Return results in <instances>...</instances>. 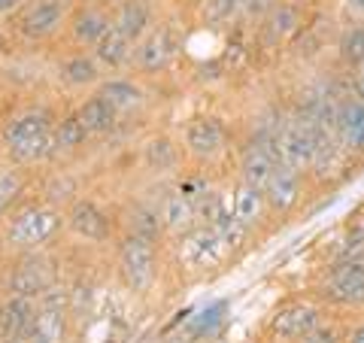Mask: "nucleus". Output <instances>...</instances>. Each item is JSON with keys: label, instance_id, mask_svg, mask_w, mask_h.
I'll list each match as a JSON object with an SVG mask.
<instances>
[{"label": "nucleus", "instance_id": "4c0bfd02", "mask_svg": "<svg viewBox=\"0 0 364 343\" xmlns=\"http://www.w3.org/2000/svg\"><path fill=\"white\" fill-rule=\"evenodd\" d=\"M6 43H9V33L0 28V58H4V52H6Z\"/></svg>", "mask_w": 364, "mask_h": 343}, {"label": "nucleus", "instance_id": "6e6552de", "mask_svg": "<svg viewBox=\"0 0 364 343\" xmlns=\"http://www.w3.org/2000/svg\"><path fill=\"white\" fill-rule=\"evenodd\" d=\"M116 268L124 289L146 295L158 280V240L124 231L116 249Z\"/></svg>", "mask_w": 364, "mask_h": 343}, {"label": "nucleus", "instance_id": "2f4dec72", "mask_svg": "<svg viewBox=\"0 0 364 343\" xmlns=\"http://www.w3.org/2000/svg\"><path fill=\"white\" fill-rule=\"evenodd\" d=\"M343 340H346L343 313H325L298 343H343Z\"/></svg>", "mask_w": 364, "mask_h": 343}, {"label": "nucleus", "instance_id": "7ed1b4c3", "mask_svg": "<svg viewBox=\"0 0 364 343\" xmlns=\"http://www.w3.org/2000/svg\"><path fill=\"white\" fill-rule=\"evenodd\" d=\"M176 268L188 277H213L228 261H234V246L215 222H198L191 231L173 240Z\"/></svg>", "mask_w": 364, "mask_h": 343}, {"label": "nucleus", "instance_id": "393cba45", "mask_svg": "<svg viewBox=\"0 0 364 343\" xmlns=\"http://www.w3.org/2000/svg\"><path fill=\"white\" fill-rule=\"evenodd\" d=\"M76 112H79V119L85 122V128L91 131V137H95V140H100V137H109V134L122 125L119 110L112 107L109 100L100 95V91H91V95H85V97L76 104Z\"/></svg>", "mask_w": 364, "mask_h": 343}, {"label": "nucleus", "instance_id": "aec40b11", "mask_svg": "<svg viewBox=\"0 0 364 343\" xmlns=\"http://www.w3.org/2000/svg\"><path fill=\"white\" fill-rule=\"evenodd\" d=\"M334 134L340 146L352 155L364 162V100L355 95V91H349L337 100L334 107Z\"/></svg>", "mask_w": 364, "mask_h": 343}, {"label": "nucleus", "instance_id": "dca6fc26", "mask_svg": "<svg viewBox=\"0 0 364 343\" xmlns=\"http://www.w3.org/2000/svg\"><path fill=\"white\" fill-rule=\"evenodd\" d=\"M55 76H58V83L73 91V95H91V91H97L100 83L107 79V70L100 67V61L95 58V52L91 49H73L61 55L58 67H55Z\"/></svg>", "mask_w": 364, "mask_h": 343}, {"label": "nucleus", "instance_id": "f03ea898", "mask_svg": "<svg viewBox=\"0 0 364 343\" xmlns=\"http://www.w3.org/2000/svg\"><path fill=\"white\" fill-rule=\"evenodd\" d=\"M67 228L64 210L49 201H33L9 210L0 225V246L13 255L46 253Z\"/></svg>", "mask_w": 364, "mask_h": 343}, {"label": "nucleus", "instance_id": "7c9ffc66", "mask_svg": "<svg viewBox=\"0 0 364 343\" xmlns=\"http://www.w3.org/2000/svg\"><path fill=\"white\" fill-rule=\"evenodd\" d=\"M28 186V176H25V167L18 164H6L0 167V219L13 210V204L25 194Z\"/></svg>", "mask_w": 364, "mask_h": 343}, {"label": "nucleus", "instance_id": "4be33fe9", "mask_svg": "<svg viewBox=\"0 0 364 343\" xmlns=\"http://www.w3.org/2000/svg\"><path fill=\"white\" fill-rule=\"evenodd\" d=\"M161 16H158L155 0H116V6H112V25H116L134 46L152 31V25Z\"/></svg>", "mask_w": 364, "mask_h": 343}, {"label": "nucleus", "instance_id": "20e7f679", "mask_svg": "<svg viewBox=\"0 0 364 343\" xmlns=\"http://www.w3.org/2000/svg\"><path fill=\"white\" fill-rule=\"evenodd\" d=\"M306 295L331 313H364V273L346 265V261H325L313 277Z\"/></svg>", "mask_w": 364, "mask_h": 343}, {"label": "nucleus", "instance_id": "a211bd4d", "mask_svg": "<svg viewBox=\"0 0 364 343\" xmlns=\"http://www.w3.org/2000/svg\"><path fill=\"white\" fill-rule=\"evenodd\" d=\"M228 210H231L234 222L246 228L249 234H258L273 222L270 216V207H267V198H264V189L258 186H249V182H240L237 179L231 191H228Z\"/></svg>", "mask_w": 364, "mask_h": 343}, {"label": "nucleus", "instance_id": "2eb2a0df", "mask_svg": "<svg viewBox=\"0 0 364 343\" xmlns=\"http://www.w3.org/2000/svg\"><path fill=\"white\" fill-rule=\"evenodd\" d=\"M112 6L116 0H79L67 25V37L76 49H95L100 43L112 25Z\"/></svg>", "mask_w": 364, "mask_h": 343}, {"label": "nucleus", "instance_id": "cd10ccee", "mask_svg": "<svg viewBox=\"0 0 364 343\" xmlns=\"http://www.w3.org/2000/svg\"><path fill=\"white\" fill-rule=\"evenodd\" d=\"M91 52H95V58L100 61V67H104L107 73L128 70L131 61H134V43L124 37L116 25H109V31L100 37V43Z\"/></svg>", "mask_w": 364, "mask_h": 343}, {"label": "nucleus", "instance_id": "4468645a", "mask_svg": "<svg viewBox=\"0 0 364 343\" xmlns=\"http://www.w3.org/2000/svg\"><path fill=\"white\" fill-rule=\"evenodd\" d=\"M64 219H67V231L76 234L82 243L104 246L116 237V219L91 198H76L70 207H64Z\"/></svg>", "mask_w": 364, "mask_h": 343}, {"label": "nucleus", "instance_id": "6ab92c4d", "mask_svg": "<svg viewBox=\"0 0 364 343\" xmlns=\"http://www.w3.org/2000/svg\"><path fill=\"white\" fill-rule=\"evenodd\" d=\"M158 213H161V225H164V237H182L191 231L200 219V204L198 198L186 189V182H179L176 189H170L161 201H158Z\"/></svg>", "mask_w": 364, "mask_h": 343}, {"label": "nucleus", "instance_id": "f3484780", "mask_svg": "<svg viewBox=\"0 0 364 343\" xmlns=\"http://www.w3.org/2000/svg\"><path fill=\"white\" fill-rule=\"evenodd\" d=\"M316 137H318L316 122H306L301 116H289L286 128L279 134V143H277L279 164H289V167H298L304 174H310L313 155H316Z\"/></svg>", "mask_w": 364, "mask_h": 343}, {"label": "nucleus", "instance_id": "473e14b6", "mask_svg": "<svg viewBox=\"0 0 364 343\" xmlns=\"http://www.w3.org/2000/svg\"><path fill=\"white\" fill-rule=\"evenodd\" d=\"M337 246H364V204H358V207L340 222Z\"/></svg>", "mask_w": 364, "mask_h": 343}, {"label": "nucleus", "instance_id": "0eeeda50", "mask_svg": "<svg viewBox=\"0 0 364 343\" xmlns=\"http://www.w3.org/2000/svg\"><path fill=\"white\" fill-rule=\"evenodd\" d=\"M325 313H331V310H325V307L313 301L306 292L282 298L264 316V322H261V340L264 343H298Z\"/></svg>", "mask_w": 364, "mask_h": 343}, {"label": "nucleus", "instance_id": "1a4fd4ad", "mask_svg": "<svg viewBox=\"0 0 364 343\" xmlns=\"http://www.w3.org/2000/svg\"><path fill=\"white\" fill-rule=\"evenodd\" d=\"M316 4L306 0H279L273 13L249 33L261 52H289V46L298 40V33L306 28Z\"/></svg>", "mask_w": 364, "mask_h": 343}, {"label": "nucleus", "instance_id": "58836bf2", "mask_svg": "<svg viewBox=\"0 0 364 343\" xmlns=\"http://www.w3.org/2000/svg\"><path fill=\"white\" fill-rule=\"evenodd\" d=\"M179 4H186V6H188V9H198V6H200V4H203V0H179Z\"/></svg>", "mask_w": 364, "mask_h": 343}, {"label": "nucleus", "instance_id": "c9c22d12", "mask_svg": "<svg viewBox=\"0 0 364 343\" xmlns=\"http://www.w3.org/2000/svg\"><path fill=\"white\" fill-rule=\"evenodd\" d=\"M349 83H352V91H355V95L364 100V64L358 67V70L349 73Z\"/></svg>", "mask_w": 364, "mask_h": 343}, {"label": "nucleus", "instance_id": "412c9836", "mask_svg": "<svg viewBox=\"0 0 364 343\" xmlns=\"http://www.w3.org/2000/svg\"><path fill=\"white\" fill-rule=\"evenodd\" d=\"M237 179L240 182H249V186H258V189H264L270 176H273V170L279 167V155L277 149H270V146L264 143H255V140H237Z\"/></svg>", "mask_w": 364, "mask_h": 343}, {"label": "nucleus", "instance_id": "f8f14e48", "mask_svg": "<svg viewBox=\"0 0 364 343\" xmlns=\"http://www.w3.org/2000/svg\"><path fill=\"white\" fill-rule=\"evenodd\" d=\"M310 174H304V170L298 167H289V164H279L277 170H273L270 182L264 186V198H267V207H270V216L273 219H289V216H294L306 194H310Z\"/></svg>", "mask_w": 364, "mask_h": 343}, {"label": "nucleus", "instance_id": "f704fd0d", "mask_svg": "<svg viewBox=\"0 0 364 343\" xmlns=\"http://www.w3.org/2000/svg\"><path fill=\"white\" fill-rule=\"evenodd\" d=\"M343 343H364V313H355V319H346V340Z\"/></svg>", "mask_w": 364, "mask_h": 343}, {"label": "nucleus", "instance_id": "bb28decb", "mask_svg": "<svg viewBox=\"0 0 364 343\" xmlns=\"http://www.w3.org/2000/svg\"><path fill=\"white\" fill-rule=\"evenodd\" d=\"M95 140L91 131L85 128V122L79 119V112L70 110L64 112L55 125V140H52V158H73L79 152H85V146Z\"/></svg>", "mask_w": 364, "mask_h": 343}, {"label": "nucleus", "instance_id": "b1692460", "mask_svg": "<svg viewBox=\"0 0 364 343\" xmlns=\"http://www.w3.org/2000/svg\"><path fill=\"white\" fill-rule=\"evenodd\" d=\"M100 95H104L112 107L119 110V116H131V112H140L146 107V88L136 83L134 76H122V73H109L104 83H100Z\"/></svg>", "mask_w": 364, "mask_h": 343}, {"label": "nucleus", "instance_id": "c85d7f7f", "mask_svg": "<svg viewBox=\"0 0 364 343\" xmlns=\"http://www.w3.org/2000/svg\"><path fill=\"white\" fill-rule=\"evenodd\" d=\"M331 64L346 73L364 64V25H340L331 49Z\"/></svg>", "mask_w": 364, "mask_h": 343}, {"label": "nucleus", "instance_id": "ddd939ff", "mask_svg": "<svg viewBox=\"0 0 364 343\" xmlns=\"http://www.w3.org/2000/svg\"><path fill=\"white\" fill-rule=\"evenodd\" d=\"M55 283H58V277H55V268H52V261L46 258V253H28V255H18V261L9 268L6 280H4V295L40 298Z\"/></svg>", "mask_w": 364, "mask_h": 343}, {"label": "nucleus", "instance_id": "72a5a7b5", "mask_svg": "<svg viewBox=\"0 0 364 343\" xmlns=\"http://www.w3.org/2000/svg\"><path fill=\"white\" fill-rule=\"evenodd\" d=\"M331 13L340 25H364V0H334Z\"/></svg>", "mask_w": 364, "mask_h": 343}, {"label": "nucleus", "instance_id": "39448f33", "mask_svg": "<svg viewBox=\"0 0 364 343\" xmlns=\"http://www.w3.org/2000/svg\"><path fill=\"white\" fill-rule=\"evenodd\" d=\"M79 0H25L13 16V37L21 40L25 46H46L55 37L67 33L70 16Z\"/></svg>", "mask_w": 364, "mask_h": 343}, {"label": "nucleus", "instance_id": "9b49d317", "mask_svg": "<svg viewBox=\"0 0 364 343\" xmlns=\"http://www.w3.org/2000/svg\"><path fill=\"white\" fill-rule=\"evenodd\" d=\"M70 313V292L55 283L49 292L37 298V316L28 331V343H64Z\"/></svg>", "mask_w": 364, "mask_h": 343}, {"label": "nucleus", "instance_id": "9d476101", "mask_svg": "<svg viewBox=\"0 0 364 343\" xmlns=\"http://www.w3.org/2000/svg\"><path fill=\"white\" fill-rule=\"evenodd\" d=\"M179 49H182V37H179L176 21L158 19L155 25H152V31L134 46V61H131V67L140 76L164 73L167 67L176 61Z\"/></svg>", "mask_w": 364, "mask_h": 343}, {"label": "nucleus", "instance_id": "5701e85b", "mask_svg": "<svg viewBox=\"0 0 364 343\" xmlns=\"http://www.w3.org/2000/svg\"><path fill=\"white\" fill-rule=\"evenodd\" d=\"M37 316V298L0 295V340H28Z\"/></svg>", "mask_w": 364, "mask_h": 343}, {"label": "nucleus", "instance_id": "c756f323", "mask_svg": "<svg viewBox=\"0 0 364 343\" xmlns=\"http://www.w3.org/2000/svg\"><path fill=\"white\" fill-rule=\"evenodd\" d=\"M243 6L246 0H203L195 9V19L198 25L210 31H237L243 19Z\"/></svg>", "mask_w": 364, "mask_h": 343}, {"label": "nucleus", "instance_id": "423d86ee", "mask_svg": "<svg viewBox=\"0 0 364 343\" xmlns=\"http://www.w3.org/2000/svg\"><path fill=\"white\" fill-rule=\"evenodd\" d=\"M182 152L198 167L219 164L231 152H237L234 128L222 116H213V112L188 119V125L182 128Z\"/></svg>", "mask_w": 364, "mask_h": 343}, {"label": "nucleus", "instance_id": "f257e3e1", "mask_svg": "<svg viewBox=\"0 0 364 343\" xmlns=\"http://www.w3.org/2000/svg\"><path fill=\"white\" fill-rule=\"evenodd\" d=\"M58 112L52 107L33 104L13 112L4 122L0 131V146L9 158V164L33 167L52 158V140H55V125H58Z\"/></svg>", "mask_w": 364, "mask_h": 343}, {"label": "nucleus", "instance_id": "e433bc0d", "mask_svg": "<svg viewBox=\"0 0 364 343\" xmlns=\"http://www.w3.org/2000/svg\"><path fill=\"white\" fill-rule=\"evenodd\" d=\"M25 0H0V19H9Z\"/></svg>", "mask_w": 364, "mask_h": 343}, {"label": "nucleus", "instance_id": "a878e982", "mask_svg": "<svg viewBox=\"0 0 364 343\" xmlns=\"http://www.w3.org/2000/svg\"><path fill=\"white\" fill-rule=\"evenodd\" d=\"M182 155H186V152H182V143L170 140L167 134L149 137V140L143 143V152H140L143 167L149 170V174H155V176L176 174L179 164H182Z\"/></svg>", "mask_w": 364, "mask_h": 343}]
</instances>
